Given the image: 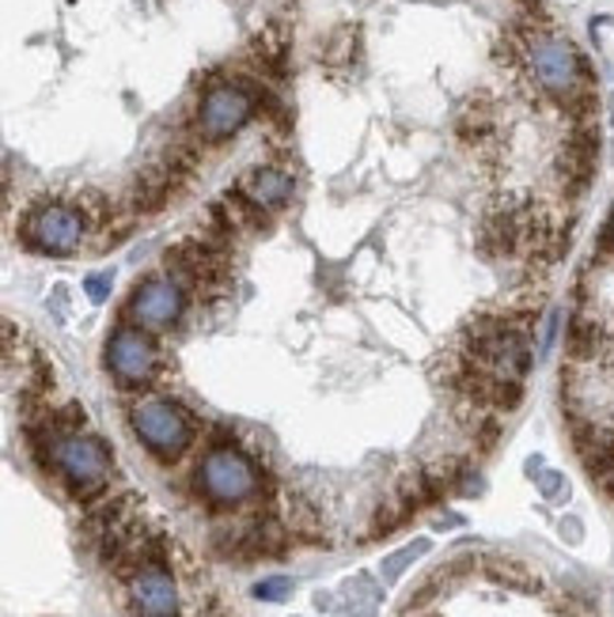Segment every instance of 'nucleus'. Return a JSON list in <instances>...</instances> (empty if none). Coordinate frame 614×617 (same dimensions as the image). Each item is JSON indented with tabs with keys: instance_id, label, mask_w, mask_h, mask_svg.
Here are the masks:
<instances>
[{
	"instance_id": "14",
	"label": "nucleus",
	"mask_w": 614,
	"mask_h": 617,
	"mask_svg": "<svg viewBox=\"0 0 614 617\" xmlns=\"http://www.w3.org/2000/svg\"><path fill=\"white\" fill-rule=\"evenodd\" d=\"M288 595H293V580L288 576H270L262 584H254V598H262V603H281Z\"/></svg>"
},
{
	"instance_id": "3",
	"label": "nucleus",
	"mask_w": 614,
	"mask_h": 617,
	"mask_svg": "<svg viewBox=\"0 0 614 617\" xmlns=\"http://www.w3.org/2000/svg\"><path fill=\"white\" fill-rule=\"evenodd\" d=\"M198 482L205 488V496L217 504H239L246 500V496L254 493V485H259V474H254V466L246 462L239 451L232 448H217L209 451L198 470Z\"/></svg>"
},
{
	"instance_id": "9",
	"label": "nucleus",
	"mask_w": 614,
	"mask_h": 617,
	"mask_svg": "<svg viewBox=\"0 0 614 617\" xmlns=\"http://www.w3.org/2000/svg\"><path fill=\"white\" fill-rule=\"evenodd\" d=\"M133 610L141 617H175L178 614V587L164 569H141L130 584Z\"/></svg>"
},
{
	"instance_id": "17",
	"label": "nucleus",
	"mask_w": 614,
	"mask_h": 617,
	"mask_svg": "<svg viewBox=\"0 0 614 617\" xmlns=\"http://www.w3.org/2000/svg\"><path fill=\"white\" fill-rule=\"evenodd\" d=\"M561 485H566V477H561V474H553V470H546V474L539 477L542 496H558V493H561Z\"/></svg>"
},
{
	"instance_id": "12",
	"label": "nucleus",
	"mask_w": 614,
	"mask_h": 617,
	"mask_svg": "<svg viewBox=\"0 0 614 617\" xmlns=\"http://www.w3.org/2000/svg\"><path fill=\"white\" fill-rule=\"evenodd\" d=\"M425 553H429V538H417L414 546H406V550L391 553L387 561H383V580H387V584H391V580H398L409 569V564H414L417 557H425Z\"/></svg>"
},
{
	"instance_id": "5",
	"label": "nucleus",
	"mask_w": 614,
	"mask_h": 617,
	"mask_svg": "<svg viewBox=\"0 0 614 617\" xmlns=\"http://www.w3.org/2000/svg\"><path fill=\"white\" fill-rule=\"evenodd\" d=\"M54 462L65 474V482L73 488H80V493L102 485V477H107V470H110V455L102 451L99 440H91V436H62V440L54 443Z\"/></svg>"
},
{
	"instance_id": "15",
	"label": "nucleus",
	"mask_w": 614,
	"mask_h": 617,
	"mask_svg": "<svg viewBox=\"0 0 614 617\" xmlns=\"http://www.w3.org/2000/svg\"><path fill=\"white\" fill-rule=\"evenodd\" d=\"M569 345H573L577 356H592V349H595V330H592V326H588L584 319L573 322V338H569Z\"/></svg>"
},
{
	"instance_id": "16",
	"label": "nucleus",
	"mask_w": 614,
	"mask_h": 617,
	"mask_svg": "<svg viewBox=\"0 0 614 617\" xmlns=\"http://www.w3.org/2000/svg\"><path fill=\"white\" fill-rule=\"evenodd\" d=\"M110 285H114V277L110 273H91L88 280H84V288H88V296H91V304H102L110 293Z\"/></svg>"
},
{
	"instance_id": "1",
	"label": "nucleus",
	"mask_w": 614,
	"mask_h": 617,
	"mask_svg": "<svg viewBox=\"0 0 614 617\" xmlns=\"http://www.w3.org/2000/svg\"><path fill=\"white\" fill-rule=\"evenodd\" d=\"M133 432L156 459H178L190 448V417L164 398H149L133 409Z\"/></svg>"
},
{
	"instance_id": "13",
	"label": "nucleus",
	"mask_w": 614,
	"mask_h": 617,
	"mask_svg": "<svg viewBox=\"0 0 614 617\" xmlns=\"http://www.w3.org/2000/svg\"><path fill=\"white\" fill-rule=\"evenodd\" d=\"M490 572H493V580H501V584L524 587V591L535 587L531 572H527L524 564H516V561H490Z\"/></svg>"
},
{
	"instance_id": "7",
	"label": "nucleus",
	"mask_w": 614,
	"mask_h": 617,
	"mask_svg": "<svg viewBox=\"0 0 614 617\" xmlns=\"http://www.w3.org/2000/svg\"><path fill=\"white\" fill-rule=\"evenodd\" d=\"M28 239L31 246H39L46 254H73L84 239V220L68 205H46V209H39L31 217Z\"/></svg>"
},
{
	"instance_id": "6",
	"label": "nucleus",
	"mask_w": 614,
	"mask_h": 617,
	"mask_svg": "<svg viewBox=\"0 0 614 617\" xmlns=\"http://www.w3.org/2000/svg\"><path fill=\"white\" fill-rule=\"evenodd\" d=\"M186 288L175 285L171 277H156L136 285V293L130 299V319L141 322L144 330H167L171 322L183 315L186 307Z\"/></svg>"
},
{
	"instance_id": "2",
	"label": "nucleus",
	"mask_w": 614,
	"mask_h": 617,
	"mask_svg": "<svg viewBox=\"0 0 614 617\" xmlns=\"http://www.w3.org/2000/svg\"><path fill=\"white\" fill-rule=\"evenodd\" d=\"M527 57H531V73H535V80H539V88L550 91L553 99L569 102L580 91L584 65H580L577 49L569 46L566 38H553V34H535L531 46H527Z\"/></svg>"
},
{
	"instance_id": "11",
	"label": "nucleus",
	"mask_w": 614,
	"mask_h": 617,
	"mask_svg": "<svg viewBox=\"0 0 614 617\" xmlns=\"http://www.w3.org/2000/svg\"><path fill=\"white\" fill-rule=\"evenodd\" d=\"M243 194L251 197L262 209H281V205L293 197V178L277 167H254L251 175L243 178Z\"/></svg>"
},
{
	"instance_id": "4",
	"label": "nucleus",
	"mask_w": 614,
	"mask_h": 617,
	"mask_svg": "<svg viewBox=\"0 0 614 617\" xmlns=\"http://www.w3.org/2000/svg\"><path fill=\"white\" fill-rule=\"evenodd\" d=\"M254 114V99L239 84H217V88L205 91L201 110H198V133L205 141H224L243 130Z\"/></svg>"
},
{
	"instance_id": "10",
	"label": "nucleus",
	"mask_w": 614,
	"mask_h": 617,
	"mask_svg": "<svg viewBox=\"0 0 614 617\" xmlns=\"http://www.w3.org/2000/svg\"><path fill=\"white\" fill-rule=\"evenodd\" d=\"M595 156H600V136H595L592 130H580L569 136L566 152H561V175H566V183L573 186V190H580V186L592 178L595 170Z\"/></svg>"
},
{
	"instance_id": "18",
	"label": "nucleus",
	"mask_w": 614,
	"mask_h": 617,
	"mask_svg": "<svg viewBox=\"0 0 614 617\" xmlns=\"http://www.w3.org/2000/svg\"><path fill=\"white\" fill-rule=\"evenodd\" d=\"M611 243H614V220H611Z\"/></svg>"
},
{
	"instance_id": "8",
	"label": "nucleus",
	"mask_w": 614,
	"mask_h": 617,
	"mask_svg": "<svg viewBox=\"0 0 614 617\" xmlns=\"http://www.w3.org/2000/svg\"><path fill=\"white\" fill-rule=\"evenodd\" d=\"M107 367L118 375L122 383H144L152 372H156V345L144 338L133 326H122L114 330V338L107 341Z\"/></svg>"
}]
</instances>
